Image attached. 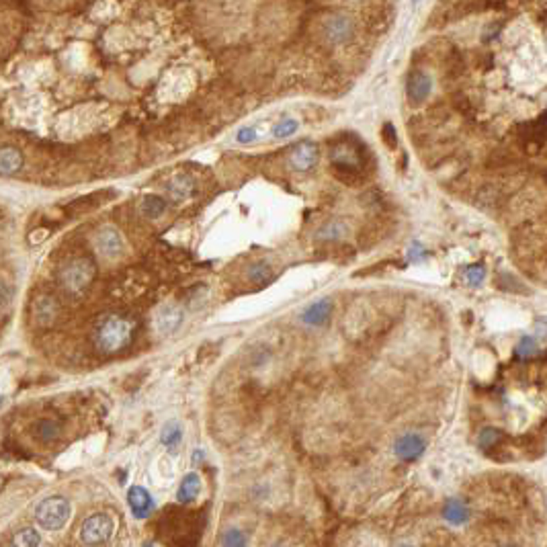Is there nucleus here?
<instances>
[{"instance_id": "10", "label": "nucleus", "mask_w": 547, "mask_h": 547, "mask_svg": "<svg viewBox=\"0 0 547 547\" xmlns=\"http://www.w3.org/2000/svg\"><path fill=\"white\" fill-rule=\"evenodd\" d=\"M527 132H521V141L523 148L527 152H539L547 141V113H541V117H537L533 123L525 125Z\"/></svg>"}, {"instance_id": "39", "label": "nucleus", "mask_w": 547, "mask_h": 547, "mask_svg": "<svg viewBox=\"0 0 547 547\" xmlns=\"http://www.w3.org/2000/svg\"><path fill=\"white\" fill-rule=\"evenodd\" d=\"M271 547H283V546H271Z\"/></svg>"}, {"instance_id": "5", "label": "nucleus", "mask_w": 547, "mask_h": 547, "mask_svg": "<svg viewBox=\"0 0 547 547\" xmlns=\"http://www.w3.org/2000/svg\"><path fill=\"white\" fill-rule=\"evenodd\" d=\"M115 531V521L109 512H94L85 519L80 527V539L89 547L105 546Z\"/></svg>"}, {"instance_id": "4", "label": "nucleus", "mask_w": 547, "mask_h": 547, "mask_svg": "<svg viewBox=\"0 0 547 547\" xmlns=\"http://www.w3.org/2000/svg\"><path fill=\"white\" fill-rule=\"evenodd\" d=\"M70 519V501L64 496H49L37 504L35 521L46 531H60Z\"/></svg>"}, {"instance_id": "14", "label": "nucleus", "mask_w": 547, "mask_h": 547, "mask_svg": "<svg viewBox=\"0 0 547 547\" xmlns=\"http://www.w3.org/2000/svg\"><path fill=\"white\" fill-rule=\"evenodd\" d=\"M128 504H130V508H132V514L136 516V519H148L150 514H152V510H154V498H152V494L146 490V488H141V486H132L130 490H128Z\"/></svg>"}, {"instance_id": "3", "label": "nucleus", "mask_w": 547, "mask_h": 547, "mask_svg": "<svg viewBox=\"0 0 547 547\" xmlns=\"http://www.w3.org/2000/svg\"><path fill=\"white\" fill-rule=\"evenodd\" d=\"M94 275H96V267L91 259L76 257V259H70L68 263L62 265L58 279H60V285L64 291H68L70 295H80L91 287Z\"/></svg>"}, {"instance_id": "26", "label": "nucleus", "mask_w": 547, "mask_h": 547, "mask_svg": "<svg viewBox=\"0 0 547 547\" xmlns=\"http://www.w3.org/2000/svg\"><path fill=\"white\" fill-rule=\"evenodd\" d=\"M297 130H299V121H297V119H293V117H283V119H279V121L275 123L273 137H277V139H287V137L295 136Z\"/></svg>"}, {"instance_id": "1", "label": "nucleus", "mask_w": 547, "mask_h": 547, "mask_svg": "<svg viewBox=\"0 0 547 547\" xmlns=\"http://www.w3.org/2000/svg\"><path fill=\"white\" fill-rule=\"evenodd\" d=\"M203 525L197 523L195 512L168 508L160 521V539L171 547H199Z\"/></svg>"}, {"instance_id": "7", "label": "nucleus", "mask_w": 547, "mask_h": 547, "mask_svg": "<svg viewBox=\"0 0 547 547\" xmlns=\"http://www.w3.org/2000/svg\"><path fill=\"white\" fill-rule=\"evenodd\" d=\"M355 33V23L347 15H330L322 23V35L328 44L340 46L347 44Z\"/></svg>"}, {"instance_id": "29", "label": "nucleus", "mask_w": 547, "mask_h": 547, "mask_svg": "<svg viewBox=\"0 0 547 547\" xmlns=\"http://www.w3.org/2000/svg\"><path fill=\"white\" fill-rule=\"evenodd\" d=\"M248 537L240 529H228L222 537V547H246Z\"/></svg>"}, {"instance_id": "20", "label": "nucleus", "mask_w": 547, "mask_h": 547, "mask_svg": "<svg viewBox=\"0 0 547 547\" xmlns=\"http://www.w3.org/2000/svg\"><path fill=\"white\" fill-rule=\"evenodd\" d=\"M201 492V478L197 471H189L186 476H182L181 486H179V492H177V498L181 504H191L193 501H197Z\"/></svg>"}, {"instance_id": "28", "label": "nucleus", "mask_w": 547, "mask_h": 547, "mask_svg": "<svg viewBox=\"0 0 547 547\" xmlns=\"http://www.w3.org/2000/svg\"><path fill=\"white\" fill-rule=\"evenodd\" d=\"M501 439L502 431H498V428H484L480 433V437H478V443H480L482 449H492V447H496L501 443Z\"/></svg>"}, {"instance_id": "23", "label": "nucleus", "mask_w": 547, "mask_h": 547, "mask_svg": "<svg viewBox=\"0 0 547 547\" xmlns=\"http://www.w3.org/2000/svg\"><path fill=\"white\" fill-rule=\"evenodd\" d=\"M182 439V431L181 426L177 422H166L164 428H162V435H160V441L162 445L168 449V453H177L179 451V445H181Z\"/></svg>"}, {"instance_id": "19", "label": "nucleus", "mask_w": 547, "mask_h": 547, "mask_svg": "<svg viewBox=\"0 0 547 547\" xmlns=\"http://www.w3.org/2000/svg\"><path fill=\"white\" fill-rule=\"evenodd\" d=\"M31 431H33V437H35L40 443H44V445H49V443L58 441V439H60V433H62L60 422H55L53 418H40V420H35Z\"/></svg>"}, {"instance_id": "9", "label": "nucleus", "mask_w": 547, "mask_h": 547, "mask_svg": "<svg viewBox=\"0 0 547 547\" xmlns=\"http://www.w3.org/2000/svg\"><path fill=\"white\" fill-rule=\"evenodd\" d=\"M318 162V146L312 141H302L297 146H293L291 154H289V164L291 168H295L297 173H308L316 166Z\"/></svg>"}, {"instance_id": "34", "label": "nucleus", "mask_w": 547, "mask_h": 547, "mask_svg": "<svg viewBox=\"0 0 547 547\" xmlns=\"http://www.w3.org/2000/svg\"><path fill=\"white\" fill-rule=\"evenodd\" d=\"M12 285H8L4 279H0V310L8 308V304L12 302Z\"/></svg>"}, {"instance_id": "15", "label": "nucleus", "mask_w": 547, "mask_h": 547, "mask_svg": "<svg viewBox=\"0 0 547 547\" xmlns=\"http://www.w3.org/2000/svg\"><path fill=\"white\" fill-rule=\"evenodd\" d=\"M330 171H332L336 181L351 184V186H357L365 181L363 166L357 162H332Z\"/></svg>"}, {"instance_id": "6", "label": "nucleus", "mask_w": 547, "mask_h": 547, "mask_svg": "<svg viewBox=\"0 0 547 547\" xmlns=\"http://www.w3.org/2000/svg\"><path fill=\"white\" fill-rule=\"evenodd\" d=\"M94 248L105 259H119L125 252V240L117 226L105 224L94 234Z\"/></svg>"}, {"instance_id": "31", "label": "nucleus", "mask_w": 547, "mask_h": 547, "mask_svg": "<svg viewBox=\"0 0 547 547\" xmlns=\"http://www.w3.org/2000/svg\"><path fill=\"white\" fill-rule=\"evenodd\" d=\"M345 234V226L340 222H332L318 232L320 240H338Z\"/></svg>"}, {"instance_id": "37", "label": "nucleus", "mask_w": 547, "mask_h": 547, "mask_svg": "<svg viewBox=\"0 0 547 547\" xmlns=\"http://www.w3.org/2000/svg\"><path fill=\"white\" fill-rule=\"evenodd\" d=\"M2 404H4V396L0 394V406H2Z\"/></svg>"}, {"instance_id": "40", "label": "nucleus", "mask_w": 547, "mask_h": 547, "mask_svg": "<svg viewBox=\"0 0 547 547\" xmlns=\"http://www.w3.org/2000/svg\"><path fill=\"white\" fill-rule=\"evenodd\" d=\"M504 547H512V546H504Z\"/></svg>"}, {"instance_id": "22", "label": "nucleus", "mask_w": 547, "mask_h": 547, "mask_svg": "<svg viewBox=\"0 0 547 547\" xmlns=\"http://www.w3.org/2000/svg\"><path fill=\"white\" fill-rule=\"evenodd\" d=\"M330 314H332V302L320 299L316 304H312L310 308H306V312L302 314V320L310 326H322L328 322Z\"/></svg>"}, {"instance_id": "13", "label": "nucleus", "mask_w": 547, "mask_h": 547, "mask_svg": "<svg viewBox=\"0 0 547 547\" xmlns=\"http://www.w3.org/2000/svg\"><path fill=\"white\" fill-rule=\"evenodd\" d=\"M195 191H197V184H195V181L189 177V175H175V177H171L168 181L164 182V193L168 195V199H173V201H186V199H191L193 195H195Z\"/></svg>"}, {"instance_id": "27", "label": "nucleus", "mask_w": 547, "mask_h": 547, "mask_svg": "<svg viewBox=\"0 0 547 547\" xmlns=\"http://www.w3.org/2000/svg\"><path fill=\"white\" fill-rule=\"evenodd\" d=\"M537 340L533 338V336H523L521 340H519V345H516V349H514V355L519 357V359H531L533 355H537Z\"/></svg>"}, {"instance_id": "36", "label": "nucleus", "mask_w": 547, "mask_h": 547, "mask_svg": "<svg viewBox=\"0 0 547 547\" xmlns=\"http://www.w3.org/2000/svg\"><path fill=\"white\" fill-rule=\"evenodd\" d=\"M203 461V453L201 451H195L193 453V465H197V463H201Z\"/></svg>"}, {"instance_id": "21", "label": "nucleus", "mask_w": 547, "mask_h": 547, "mask_svg": "<svg viewBox=\"0 0 547 547\" xmlns=\"http://www.w3.org/2000/svg\"><path fill=\"white\" fill-rule=\"evenodd\" d=\"M443 516H445V521H447L449 525L459 527V525L467 523V519H469V506L465 504V501H461V498H449V501L445 502V506H443Z\"/></svg>"}, {"instance_id": "30", "label": "nucleus", "mask_w": 547, "mask_h": 547, "mask_svg": "<svg viewBox=\"0 0 547 547\" xmlns=\"http://www.w3.org/2000/svg\"><path fill=\"white\" fill-rule=\"evenodd\" d=\"M484 277H486V269H484L482 265H471V267L465 269V281H467L471 287H480L482 281H484Z\"/></svg>"}, {"instance_id": "16", "label": "nucleus", "mask_w": 547, "mask_h": 547, "mask_svg": "<svg viewBox=\"0 0 547 547\" xmlns=\"http://www.w3.org/2000/svg\"><path fill=\"white\" fill-rule=\"evenodd\" d=\"M60 314V306L51 295H40L33 304V318L40 326H49Z\"/></svg>"}, {"instance_id": "11", "label": "nucleus", "mask_w": 547, "mask_h": 547, "mask_svg": "<svg viewBox=\"0 0 547 547\" xmlns=\"http://www.w3.org/2000/svg\"><path fill=\"white\" fill-rule=\"evenodd\" d=\"M433 89V78L424 72V70H412L406 83V96L410 101V105H420L428 98Z\"/></svg>"}, {"instance_id": "2", "label": "nucleus", "mask_w": 547, "mask_h": 547, "mask_svg": "<svg viewBox=\"0 0 547 547\" xmlns=\"http://www.w3.org/2000/svg\"><path fill=\"white\" fill-rule=\"evenodd\" d=\"M134 336V322L119 314H107L94 324L92 340L103 355H115L123 351Z\"/></svg>"}, {"instance_id": "32", "label": "nucleus", "mask_w": 547, "mask_h": 547, "mask_svg": "<svg viewBox=\"0 0 547 547\" xmlns=\"http://www.w3.org/2000/svg\"><path fill=\"white\" fill-rule=\"evenodd\" d=\"M259 130L257 128H252V125H246V128H240L238 132H236V141L238 144H242V146H248V144H254L257 139H259Z\"/></svg>"}, {"instance_id": "12", "label": "nucleus", "mask_w": 547, "mask_h": 547, "mask_svg": "<svg viewBox=\"0 0 547 547\" xmlns=\"http://www.w3.org/2000/svg\"><path fill=\"white\" fill-rule=\"evenodd\" d=\"M182 320H184V314H182L181 306H177V304H166V306H162V308L158 310V314H156V328H158L160 334L171 336V334H175V332L181 328Z\"/></svg>"}, {"instance_id": "38", "label": "nucleus", "mask_w": 547, "mask_h": 547, "mask_svg": "<svg viewBox=\"0 0 547 547\" xmlns=\"http://www.w3.org/2000/svg\"><path fill=\"white\" fill-rule=\"evenodd\" d=\"M398 547H414V546H408V544H402V546H398Z\"/></svg>"}, {"instance_id": "17", "label": "nucleus", "mask_w": 547, "mask_h": 547, "mask_svg": "<svg viewBox=\"0 0 547 547\" xmlns=\"http://www.w3.org/2000/svg\"><path fill=\"white\" fill-rule=\"evenodd\" d=\"M23 164L25 160H23L21 150L12 146L0 148V177H15L17 173H21Z\"/></svg>"}, {"instance_id": "33", "label": "nucleus", "mask_w": 547, "mask_h": 547, "mask_svg": "<svg viewBox=\"0 0 547 547\" xmlns=\"http://www.w3.org/2000/svg\"><path fill=\"white\" fill-rule=\"evenodd\" d=\"M381 139H383V144L390 148V150H396L398 148V132H396V128L392 125V123H383V128H381Z\"/></svg>"}, {"instance_id": "25", "label": "nucleus", "mask_w": 547, "mask_h": 547, "mask_svg": "<svg viewBox=\"0 0 547 547\" xmlns=\"http://www.w3.org/2000/svg\"><path fill=\"white\" fill-rule=\"evenodd\" d=\"M273 269H271V265L269 263H265V261H259V263H252L250 267H248V279L254 283V285H267V283H271L273 281Z\"/></svg>"}, {"instance_id": "35", "label": "nucleus", "mask_w": 547, "mask_h": 547, "mask_svg": "<svg viewBox=\"0 0 547 547\" xmlns=\"http://www.w3.org/2000/svg\"><path fill=\"white\" fill-rule=\"evenodd\" d=\"M408 259H410L412 263L416 261V263H420V261H424L426 259V252L422 250V246L420 244H412L410 252H408Z\"/></svg>"}, {"instance_id": "18", "label": "nucleus", "mask_w": 547, "mask_h": 547, "mask_svg": "<svg viewBox=\"0 0 547 547\" xmlns=\"http://www.w3.org/2000/svg\"><path fill=\"white\" fill-rule=\"evenodd\" d=\"M139 211L148 220H160L168 211V199L160 195H144L139 201Z\"/></svg>"}, {"instance_id": "41", "label": "nucleus", "mask_w": 547, "mask_h": 547, "mask_svg": "<svg viewBox=\"0 0 547 547\" xmlns=\"http://www.w3.org/2000/svg\"><path fill=\"white\" fill-rule=\"evenodd\" d=\"M146 547H152V546H146Z\"/></svg>"}, {"instance_id": "8", "label": "nucleus", "mask_w": 547, "mask_h": 547, "mask_svg": "<svg viewBox=\"0 0 547 547\" xmlns=\"http://www.w3.org/2000/svg\"><path fill=\"white\" fill-rule=\"evenodd\" d=\"M424 451H426V441L416 433H406V435L398 437L394 443V453L404 463H412V461L420 459L424 455Z\"/></svg>"}, {"instance_id": "24", "label": "nucleus", "mask_w": 547, "mask_h": 547, "mask_svg": "<svg viewBox=\"0 0 547 547\" xmlns=\"http://www.w3.org/2000/svg\"><path fill=\"white\" fill-rule=\"evenodd\" d=\"M40 544H42L40 531H35L33 527H23L10 537L8 547H40Z\"/></svg>"}]
</instances>
